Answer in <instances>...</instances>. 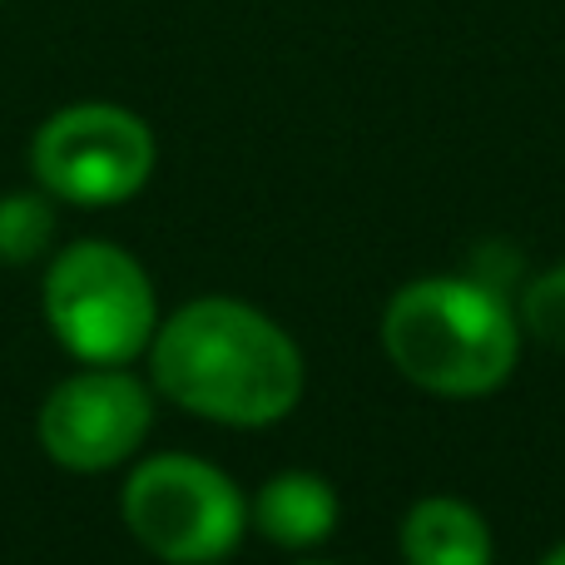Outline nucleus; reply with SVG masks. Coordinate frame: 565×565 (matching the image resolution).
<instances>
[{
  "label": "nucleus",
  "mask_w": 565,
  "mask_h": 565,
  "mask_svg": "<svg viewBox=\"0 0 565 565\" xmlns=\"http://www.w3.org/2000/svg\"><path fill=\"white\" fill-rule=\"evenodd\" d=\"M154 387L218 427H274L302 402V352L268 312L238 298H194L149 342Z\"/></svg>",
  "instance_id": "f257e3e1"
},
{
  "label": "nucleus",
  "mask_w": 565,
  "mask_h": 565,
  "mask_svg": "<svg viewBox=\"0 0 565 565\" xmlns=\"http://www.w3.org/2000/svg\"><path fill=\"white\" fill-rule=\"evenodd\" d=\"M382 348L431 397H487L521 362V318L477 278H417L392 292Z\"/></svg>",
  "instance_id": "f03ea898"
},
{
  "label": "nucleus",
  "mask_w": 565,
  "mask_h": 565,
  "mask_svg": "<svg viewBox=\"0 0 565 565\" xmlns=\"http://www.w3.org/2000/svg\"><path fill=\"white\" fill-rule=\"evenodd\" d=\"M45 322L70 358L85 367H125L149 352L159 328V298L145 264L105 238L60 248L45 268Z\"/></svg>",
  "instance_id": "7ed1b4c3"
},
{
  "label": "nucleus",
  "mask_w": 565,
  "mask_h": 565,
  "mask_svg": "<svg viewBox=\"0 0 565 565\" xmlns=\"http://www.w3.org/2000/svg\"><path fill=\"white\" fill-rule=\"evenodd\" d=\"M119 511L129 536L164 565H218L248 531V501L234 477L184 451L139 461L125 481Z\"/></svg>",
  "instance_id": "20e7f679"
},
{
  "label": "nucleus",
  "mask_w": 565,
  "mask_h": 565,
  "mask_svg": "<svg viewBox=\"0 0 565 565\" xmlns=\"http://www.w3.org/2000/svg\"><path fill=\"white\" fill-rule=\"evenodd\" d=\"M154 129L125 105L85 99L65 105L30 139V169L50 199L79 209H109L135 199L154 174Z\"/></svg>",
  "instance_id": "39448f33"
},
{
  "label": "nucleus",
  "mask_w": 565,
  "mask_h": 565,
  "mask_svg": "<svg viewBox=\"0 0 565 565\" xmlns=\"http://www.w3.org/2000/svg\"><path fill=\"white\" fill-rule=\"evenodd\" d=\"M154 427V397L125 367H85L45 397L35 417L40 447L65 471H115L145 447Z\"/></svg>",
  "instance_id": "423d86ee"
},
{
  "label": "nucleus",
  "mask_w": 565,
  "mask_h": 565,
  "mask_svg": "<svg viewBox=\"0 0 565 565\" xmlns=\"http://www.w3.org/2000/svg\"><path fill=\"white\" fill-rule=\"evenodd\" d=\"M338 491L318 471H278L248 507V521L282 551H312L338 531Z\"/></svg>",
  "instance_id": "0eeeda50"
},
{
  "label": "nucleus",
  "mask_w": 565,
  "mask_h": 565,
  "mask_svg": "<svg viewBox=\"0 0 565 565\" xmlns=\"http://www.w3.org/2000/svg\"><path fill=\"white\" fill-rule=\"evenodd\" d=\"M402 561L407 565H491L497 541L477 507L461 497H422L402 516Z\"/></svg>",
  "instance_id": "6e6552de"
},
{
  "label": "nucleus",
  "mask_w": 565,
  "mask_h": 565,
  "mask_svg": "<svg viewBox=\"0 0 565 565\" xmlns=\"http://www.w3.org/2000/svg\"><path fill=\"white\" fill-rule=\"evenodd\" d=\"M55 204L50 194H6L0 199V264L25 268L55 248Z\"/></svg>",
  "instance_id": "1a4fd4ad"
},
{
  "label": "nucleus",
  "mask_w": 565,
  "mask_h": 565,
  "mask_svg": "<svg viewBox=\"0 0 565 565\" xmlns=\"http://www.w3.org/2000/svg\"><path fill=\"white\" fill-rule=\"evenodd\" d=\"M516 318L536 342H546V348H565V264L546 268L541 278L526 282Z\"/></svg>",
  "instance_id": "9d476101"
},
{
  "label": "nucleus",
  "mask_w": 565,
  "mask_h": 565,
  "mask_svg": "<svg viewBox=\"0 0 565 565\" xmlns=\"http://www.w3.org/2000/svg\"><path fill=\"white\" fill-rule=\"evenodd\" d=\"M541 565H565V541H561V546H556V551H551V556H546V561H541Z\"/></svg>",
  "instance_id": "9b49d317"
},
{
  "label": "nucleus",
  "mask_w": 565,
  "mask_h": 565,
  "mask_svg": "<svg viewBox=\"0 0 565 565\" xmlns=\"http://www.w3.org/2000/svg\"><path fill=\"white\" fill-rule=\"evenodd\" d=\"M298 565H328V561H298Z\"/></svg>",
  "instance_id": "f8f14e48"
}]
</instances>
